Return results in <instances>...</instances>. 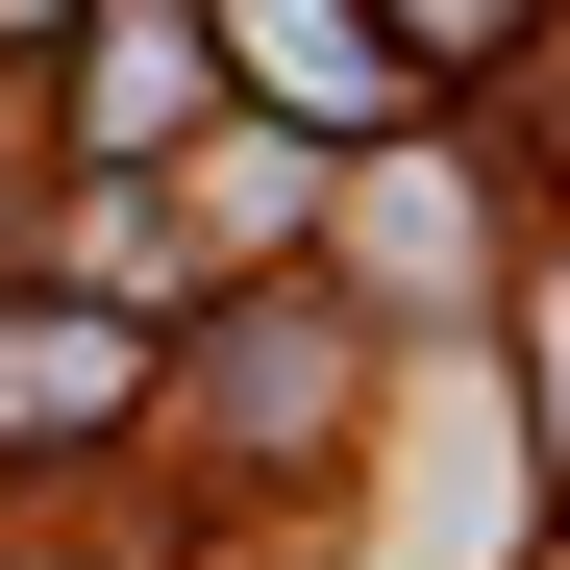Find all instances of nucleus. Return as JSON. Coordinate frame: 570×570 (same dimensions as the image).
<instances>
[{
	"label": "nucleus",
	"mask_w": 570,
	"mask_h": 570,
	"mask_svg": "<svg viewBox=\"0 0 570 570\" xmlns=\"http://www.w3.org/2000/svg\"><path fill=\"white\" fill-rule=\"evenodd\" d=\"M75 149H199V26H174V0H100V75H75Z\"/></svg>",
	"instance_id": "obj_1"
},
{
	"label": "nucleus",
	"mask_w": 570,
	"mask_h": 570,
	"mask_svg": "<svg viewBox=\"0 0 570 570\" xmlns=\"http://www.w3.org/2000/svg\"><path fill=\"white\" fill-rule=\"evenodd\" d=\"M125 372H149V347H125L100 298H26V323H0V422H125Z\"/></svg>",
	"instance_id": "obj_2"
},
{
	"label": "nucleus",
	"mask_w": 570,
	"mask_h": 570,
	"mask_svg": "<svg viewBox=\"0 0 570 570\" xmlns=\"http://www.w3.org/2000/svg\"><path fill=\"white\" fill-rule=\"evenodd\" d=\"M224 26H248L273 75H298V100H323V125H397V50H372V26H347V0H224Z\"/></svg>",
	"instance_id": "obj_3"
},
{
	"label": "nucleus",
	"mask_w": 570,
	"mask_h": 570,
	"mask_svg": "<svg viewBox=\"0 0 570 570\" xmlns=\"http://www.w3.org/2000/svg\"><path fill=\"white\" fill-rule=\"evenodd\" d=\"M546 446H570V273H546Z\"/></svg>",
	"instance_id": "obj_4"
},
{
	"label": "nucleus",
	"mask_w": 570,
	"mask_h": 570,
	"mask_svg": "<svg viewBox=\"0 0 570 570\" xmlns=\"http://www.w3.org/2000/svg\"><path fill=\"white\" fill-rule=\"evenodd\" d=\"M422 26H446V50H471V26H521V0H422Z\"/></svg>",
	"instance_id": "obj_5"
}]
</instances>
